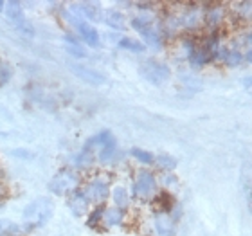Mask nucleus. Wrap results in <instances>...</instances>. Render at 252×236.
Segmentation results:
<instances>
[{
    "label": "nucleus",
    "instance_id": "obj_1",
    "mask_svg": "<svg viewBox=\"0 0 252 236\" xmlns=\"http://www.w3.org/2000/svg\"><path fill=\"white\" fill-rule=\"evenodd\" d=\"M53 213H54L53 200L47 199V197L34 199L24 209V229L26 231H34L38 227H43L51 220Z\"/></svg>",
    "mask_w": 252,
    "mask_h": 236
},
{
    "label": "nucleus",
    "instance_id": "obj_22",
    "mask_svg": "<svg viewBox=\"0 0 252 236\" xmlns=\"http://www.w3.org/2000/svg\"><path fill=\"white\" fill-rule=\"evenodd\" d=\"M243 62H245V58H243L242 51H236V49L229 47V54L225 56L223 63H225V65H229V67H238V65H242Z\"/></svg>",
    "mask_w": 252,
    "mask_h": 236
},
{
    "label": "nucleus",
    "instance_id": "obj_2",
    "mask_svg": "<svg viewBox=\"0 0 252 236\" xmlns=\"http://www.w3.org/2000/svg\"><path fill=\"white\" fill-rule=\"evenodd\" d=\"M49 189L54 195H70L79 189V175L74 169H62L51 178Z\"/></svg>",
    "mask_w": 252,
    "mask_h": 236
},
{
    "label": "nucleus",
    "instance_id": "obj_14",
    "mask_svg": "<svg viewBox=\"0 0 252 236\" xmlns=\"http://www.w3.org/2000/svg\"><path fill=\"white\" fill-rule=\"evenodd\" d=\"M119 155V150H117V142L116 139H112L101 148L99 153H97V159H99L101 164H112L116 161V157Z\"/></svg>",
    "mask_w": 252,
    "mask_h": 236
},
{
    "label": "nucleus",
    "instance_id": "obj_16",
    "mask_svg": "<svg viewBox=\"0 0 252 236\" xmlns=\"http://www.w3.org/2000/svg\"><path fill=\"white\" fill-rule=\"evenodd\" d=\"M112 200H114V207L117 209H126L130 205V193L125 186H116L112 189Z\"/></svg>",
    "mask_w": 252,
    "mask_h": 236
},
{
    "label": "nucleus",
    "instance_id": "obj_17",
    "mask_svg": "<svg viewBox=\"0 0 252 236\" xmlns=\"http://www.w3.org/2000/svg\"><path fill=\"white\" fill-rule=\"evenodd\" d=\"M105 22H106V26L112 27V29H116V31H123V29H126V18L121 11H116V9L106 11Z\"/></svg>",
    "mask_w": 252,
    "mask_h": 236
},
{
    "label": "nucleus",
    "instance_id": "obj_8",
    "mask_svg": "<svg viewBox=\"0 0 252 236\" xmlns=\"http://www.w3.org/2000/svg\"><path fill=\"white\" fill-rule=\"evenodd\" d=\"M70 13L78 18H87L90 22H99L103 16H101V7L99 4H92V2H79V4L70 5Z\"/></svg>",
    "mask_w": 252,
    "mask_h": 236
},
{
    "label": "nucleus",
    "instance_id": "obj_11",
    "mask_svg": "<svg viewBox=\"0 0 252 236\" xmlns=\"http://www.w3.org/2000/svg\"><path fill=\"white\" fill-rule=\"evenodd\" d=\"M204 20H205V24L211 27V29H218V27L223 24V20H225V7L223 5H220V4H215V5H211L209 9L205 11L204 13Z\"/></svg>",
    "mask_w": 252,
    "mask_h": 236
},
{
    "label": "nucleus",
    "instance_id": "obj_30",
    "mask_svg": "<svg viewBox=\"0 0 252 236\" xmlns=\"http://www.w3.org/2000/svg\"><path fill=\"white\" fill-rule=\"evenodd\" d=\"M243 87H245V89H251V76H247V78H243Z\"/></svg>",
    "mask_w": 252,
    "mask_h": 236
},
{
    "label": "nucleus",
    "instance_id": "obj_5",
    "mask_svg": "<svg viewBox=\"0 0 252 236\" xmlns=\"http://www.w3.org/2000/svg\"><path fill=\"white\" fill-rule=\"evenodd\" d=\"M155 193H157V178H155V175L152 171H146V169L139 171L135 184H133V195L137 199L148 200L152 199Z\"/></svg>",
    "mask_w": 252,
    "mask_h": 236
},
{
    "label": "nucleus",
    "instance_id": "obj_29",
    "mask_svg": "<svg viewBox=\"0 0 252 236\" xmlns=\"http://www.w3.org/2000/svg\"><path fill=\"white\" fill-rule=\"evenodd\" d=\"M13 155H20V159H31V153L26 152V150H13Z\"/></svg>",
    "mask_w": 252,
    "mask_h": 236
},
{
    "label": "nucleus",
    "instance_id": "obj_24",
    "mask_svg": "<svg viewBox=\"0 0 252 236\" xmlns=\"http://www.w3.org/2000/svg\"><path fill=\"white\" fill-rule=\"evenodd\" d=\"M16 233H18V226H16L15 222L0 218V236H11L16 235Z\"/></svg>",
    "mask_w": 252,
    "mask_h": 236
},
{
    "label": "nucleus",
    "instance_id": "obj_18",
    "mask_svg": "<svg viewBox=\"0 0 252 236\" xmlns=\"http://www.w3.org/2000/svg\"><path fill=\"white\" fill-rule=\"evenodd\" d=\"M2 13H4L11 22H15V24H20V22L24 20V9H22V4L20 2H16V0L5 2Z\"/></svg>",
    "mask_w": 252,
    "mask_h": 236
},
{
    "label": "nucleus",
    "instance_id": "obj_26",
    "mask_svg": "<svg viewBox=\"0 0 252 236\" xmlns=\"http://www.w3.org/2000/svg\"><path fill=\"white\" fill-rule=\"evenodd\" d=\"M103 211H105V207H103V205H99L97 209L92 211V213H90V216H89V220H87V226L97 229V222H101V218H103Z\"/></svg>",
    "mask_w": 252,
    "mask_h": 236
},
{
    "label": "nucleus",
    "instance_id": "obj_4",
    "mask_svg": "<svg viewBox=\"0 0 252 236\" xmlns=\"http://www.w3.org/2000/svg\"><path fill=\"white\" fill-rule=\"evenodd\" d=\"M141 74L153 85H160L168 81L171 72L166 63L158 62V60H148L141 65Z\"/></svg>",
    "mask_w": 252,
    "mask_h": 236
},
{
    "label": "nucleus",
    "instance_id": "obj_9",
    "mask_svg": "<svg viewBox=\"0 0 252 236\" xmlns=\"http://www.w3.org/2000/svg\"><path fill=\"white\" fill-rule=\"evenodd\" d=\"M72 72L78 76L79 79H83L85 83L92 85V87H99V85H105L106 83V78L103 76L101 72L94 70V68H89V67H83V65H72Z\"/></svg>",
    "mask_w": 252,
    "mask_h": 236
},
{
    "label": "nucleus",
    "instance_id": "obj_21",
    "mask_svg": "<svg viewBox=\"0 0 252 236\" xmlns=\"http://www.w3.org/2000/svg\"><path fill=\"white\" fill-rule=\"evenodd\" d=\"M130 155L142 164H153V161H155V155H153V153L146 152V150H141V148H131Z\"/></svg>",
    "mask_w": 252,
    "mask_h": 236
},
{
    "label": "nucleus",
    "instance_id": "obj_23",
    "mask_svg": "<svg viewBox=\"0 0 252 236\" xmlns=\"http://www.w3.org/2000/svg\"><path fill=\"white\" fill-rule=\"evenodd\" d=\"M119 47L121 49H126V51H131V53H142L144 51V43L137 42L133 38H123L121 42H119Z\"/></svg>",
    "mask_w": 252,
    "mask_h": 236
},
{
    "label": "nucleus",
    "instance_id": "obj_20",
    "mask_svg": "<svg viewBox=\"0 0 252 236\" xmlns=\"http://www.w3.org/2000/svg\"><path fill=\"white\" fill-rule=\"evenodd\" d=\"M153 164H157L158 168L166 173H173V169L177 168V159L171 157V155H158V157H155Z\"/></svg>",
    "mask_w": 252,
    "mask_h": 236
},
{
    "label": "nucleus",
    "instance_id": "obj_15",
    "mask_svg": "<svg viewBox=\"0 0 252 236\" xmlns=\"http://www.w3.org/2000/svg\"><path fill=\"white\" fill-rule=\"evenodd\" d=\"M101 220L105 222L106 227L121 226L123 220H125V211L117 209V207H105V211H103V218H101Z\"/></svg>",
    "mask_w": 252,
    "mask_h": 236
},
{
    "label": "nucleus",
    "instance_id": "obj_31",
    "mask_svg": "<svg viewBox=\"0 0 252 236\" xmlns=\"http://www.w3.org/2000/svg\"><path fill=\"white\" fill-rule=\"evenodd\" d=\"M4 5H5V2H2V0H0V13L4 11Z\"/></svg>",
    "mask_w": 252,
    "mask_h": 236
},
{
    "label": "nucleus",
    "instance_id": "obj_28",
    "mask_svg": "<svg viewBox=\"0 0 252 236\" xmlns=\"http://www.w3.org/2000/svg\"><path fill=\"white\" fill-rule=\"evenodd\" d=\"M162 184L169 188V184H177V178L173 177V173H166V175H164V178H162Z\"/></svg>",
    "mask_w": 252,
    "mask_h": 236
},
{
    "label": "nucleus",
    "instance_id": "obj_13",
    "mask_svg": "<svg viewBox=\"0 0 252 236\" xmlns=\"http://www.w3.org/2000/svg\"><path fill=\"white\" fill-rule=\"evenodd\" d=\"M175 220L171 213H157L155 216V229L160 236H169L173 235Z\"/></svg>",
    "mask_w": 252,
    "mask_h": 236
},
{
    "label": "nucleus",
    "instance_id": "obj_25",
    "mask_svg": "<svg viewBox=\"0 0 252 236\" xmlns=\"http://www.w3.org/2000/svg\"><path fill=\"white\" fill-rule=\"evenodd\" d=\"M92 163H94V153H89L81 150V153L76 157V164H78L79 168H89Z\"/></svg>",
    "mask_w": 252,
    "mask_h": 236
},
{
    "label": "nucleus",
    "instance_id": "obj_27",
    "mask_svg": "<svg viewBox=\"0 0 252 236\" xmlns=\"http://www.w3.org/2000/svg\"><path fill=\"white\" fill-rule=\"evenodd\" d=\"M65 49H67V53L70 54V56H74V58H85V56H87V53H85L83 51V47H81V45H67V43H65Z\"/></svg>",
    "mask_w": 252,
    "mask_h": 236
},
{
    "label": "nucleus",
    "instance_id": "obj_10",
    "mask_svg": "<svg viewBox=\"0 0 252 236\" xmlns=\"http://www.w3.org/2000/svg\"><path fill=\"white\" fill-rule=\"evenodd\" d=\"M68 209L72 211L76 216H83L87 215V211H89V200L85 197L83 189H76L72 193L68 195Z\"/></svg>",
    "mask_w": 252,
    "mask_h": 236
},
{
    "label": "nucleus",
    "instance_id": "obj_6",
    "mask_svg": "<svg viewBox=\"0 0 252 236\" xmlns=\"http://www.w3.org/2000/svg\"><path fill=\"white\" fill-rule=\"evenodd\" d=\"M65 18H67L70 24L76 26L79 36L83 38V42L87 43V45H90V47H97V45H99V34L95 31V27L90 26L89 22L81 20L78 16H74L72 13H65Z\"/></svg>",
    "mask_w": 252,
    "mask_h": 236
},
{
    "label": "nucleus",
    "instance_id": "obj_3",
    "mask_svg": "<svg viewBox=\"0 0 252 236\" xmlns=\"http://www.w3.org/2000/svg\"><path fill=\"white\" fill-rule=\"evenodd\" d=\"M130 26L135 29L139 34L142 36V40L146 42L148 47L158 49L162 45V38H160V33L158 29L152 24V18L148 16H139V18H131Z\"/></svg>",
    "mask_w": 252,
    "mask_h": 236
},
{
    "label": "nucleus",
    "instance_id": "obj_19",
    "mask_svg": "<svg viewBox=\"0 0 252 236\" xmlns=\"http://www.w3.org/2000/svg\"><path fill=\"white\" fill-rule=\"evenodd\" d=\"M171 195L158 193L155 195V205H157V213H171L173 211V202H171Z\"/></svg>",
    "mask_w": 252,
    "mask_h": 236
},
{
    "label": "nucleus",
    "instance_id": "obj_7",
    "mask_svg": "<svg viewBox=\"0 0 252 236\" xmlns=\"http://www.w3.org/2000/svg\"><path fill=\"white\" fill-rule=\"evenodd\" d=\"M83 193L89 202H95V204L103 205V202H105V200L108 199V195H110L108 180H105V178H101V177L94 178L92 182H89V186H87V189H85Z\"/></svg>",
    "mask_w": 252,
    "mask_h": 236
},
{
    "label": "nucleus",
    "instance_id": "obj_12",
    "mask_svg": "<svg viewBox=\"0 0 252 236\" xmlns=\"http://www.w3.org/2000/svg\"><path fill=\"white\" fill-rule=\"evenodd\" d=\"M112 139H114V135H112V132H110V130H103V132H99V134H95L94 137H90L89 141L85 142L83 152L95 153L97 150H101V148L105 146L106 142L112 141Z\"/></svg>",
    "mask_w": 252,
    "mask_h": 236
}]
</instances>
